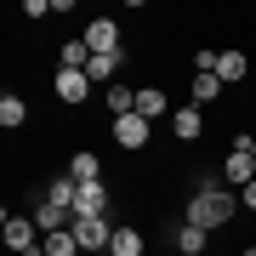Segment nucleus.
Wrapping results in <instances>:
<instances>
[{
	"instance_id": "obj_2",
	"label": "nucleus",
	"mask_w": 256,
	"mask_h": 256,
	"mask_svg": "<svg viewBox=\"0 0 256 256\" xmlns=\"http://www.w3.org/2000/svg\"><path fill=\"white\" fill-rule=\"evenodd\" d=\"M250 142H256V137H245V131H239L234 148H228V165H222V176H228V182H239V188L256 182V154H250Z\"/></svg>"
},
{
	"instance_id": "obj_22",
	"label": "nucleus",
	"mask_w": 256,
	"mask_h": 256,
	"mask_svg": "<svg viewBox=\"0 0 256 256\" xmlns=\"http://www.w3.org/2000/svg\"><path fill=\"white\" fill-rule=\"evenodd\" d=\"M250 154H256V142H250Z\"/></svg>"
},
{
	"instance_id": "obj_3",
	"label": "nucleus",
	"mask_w": 256,
	"mask_h": 256,
	"mask_svg": "<svg viewBox=\"0 0 256 256\" xmlns=\"http://www.w3.org/2000/svg\"><path fill=\"white\" fill-rule=\"evenodd\" d=\"M40 239H46V234L34 228V216H6V245L18 250V256H46Z\"/></svg>"
},
{
	"instance_id": "obj_5",
	"label": "nucleus",
	"mask_w": 256,
	"mask_h": 256,
	"mask_svg": "<svg viewBox=\"0 0 256 256\" xmlns=\"http://www.w3.org/2000/svg\"><path fill=\"white\" fill-rule=\"evenodd\" d=\"M80 40L92 46V57H114V52H120V28H114V18H97Z\"/></svg>"
},
{
	"instance_id": "obj_21",
	"label": "nucleus",
	"mask_w": 256,
	"mask_h": 256,
	"mask_svg": "<svg viewBox=\"0 0 256 256\" xmlns=\"http://www.w3.org/2000/svg\"><path fill=\"white\" fill-rule=\"evenodd\" d=\"M239 256H256V245H245V250H239Z\"/></svg>"
},
{
	"instance_id": "obj_12",
	"label": "nucleus",
	"mask_w": 256,
	"mask_h": 256,
	"mask_svg": "<svg viewBox=\"0 0 256 256\" xmlns=\"http://www.w3.org/2000/svg\"><path fill=\"white\" fill-rule=\"evenodd\" d=\"M68 176H74V182H102L97 154H74V160H68Z\"/></svg>"
},
{
	"instance_id": "obj_15",
	"label": "nucleus",
	"mask_w": 256,
	"mask_h": 256,
	"mask_svg": "<svg viewBox=\"0 0 256 256\" xmlns=\"http://www.w3.org/2000/svg\"><path fill=\"white\" fill-rule=\"evenodd\" d=\"M40 245H46V256H80V239H74L68 228H63V234H46Z\"/></svg>"
},
{
	"instance_id": "obj_14",
	"label": "nucleus",
	"mask_w": 256,
	"mask_h": 256,
	"mask_svg": "<svg viewBox=\"0 0 256 256\" xmlns=\"http://www.w3.org/2000/svg\"><path fill=\"white\" fill-rule=\"evenodd\" d=\"M108 256H142V234H137V228H114Z\"/></svg>"
},
{
	"instance_id": "obj_1",
	"label": "nucleus",
	"mask_w": 256,
	"mask_h": 256,
	"mask_svg": "<svg viewBox=\"0 0 256 256\" xmlns=\"http://www.w3.org/2000/svg\"><path fill=\"white\" fill-rule=\"evenodd\" d=\"M234 210H239V200H234L228 188H216V176H205L200 200H188V222H194V228H205V234H210V228H222V222H228Z\"/></svg>"
},
{
	"instance_id": "obj_18",
	"label": "nucleus",
	"mask_w": 256,
	"mask_h": 256,
	"mask_svg": "<svg viewBox=\"0 0 256 256\" xmlns=\"http://www.w3.org/2000/svg\"><path fill=\"white\" fill-rule=\"evenodd\" d=\"M86 63H92V46H86V40H68V46H63V63H57V68H86Z\"/></svg>"
},
{
	"instance_id": "obj_20",
	"label": "nucleus",
	"mask_w": 256,
	"mask_h": 256,
	"mask_svg": "<svg viewBox=\"0 0 256 256\" xmlns=\"http://www.w3.org/2000/svg\"><path fill=\"white\" fill-rule=\"evenodd\" d=\"M239 205H245V210H256V182H250V188H239Z\"/></svg>"
},
{
	"instance_id": "obj_8",
	"label": "nucleus",
	"mask_w": 256,
	"mask_h": 256,
	"mask_svg": "<svg viewBox=\"0 0 256 256\" xmlns=\"http://www.w3.org/2000/svg\"><path fill=\"white\" fill-rule=\"evenodd\" d=\"M108 210V194L102 182H80V200H74V216H102Z\"/></svg>"
},
{
	"instance_id": "obj_13",
	"label": "nucleus",
	"mask_w": 256,
	"mask_h": 256,
	"mask_svg": "<svg viewBox=\"0 0 256 256\" xmlns=\"http://www.w3.org/2000/svg\"><path fill=\"white\" fill-rule=\"evenodd\" d=\"M23 120H28V102L6 92V97H0V126H6V131H18V126H23Z\"/></svg>"
},
{
	"instance_id": "obj_17",
	"label": "nucleus",
	"mask_w": 256,
	"mask_h": 256,
	"mask_svg": "<svg viewBox=\"0 0 256 256\" xmlns=\"http://www.w3.org/2000/svg\"><path fill=\"white\" fill-rule=\"evenodd\" d=\"M176 250H182V256H200V250H205V228L182 222V234H176Z\"/></svg>"
},
{
	"instance_id": "obj_11",
	"label": "nucleus",
	"mask_w": 256,
	"mask_h": 256,
	"mask_svg": "<svg viewBox=\"0 0 256 256\" xmlns=\"http://www.w3.org/2000/svg\"><path fill=\"white\" fill-rule=\"evenodd\" d=\"M114 74H120V52H114V57H92V63H86V80H92V86H114Z\"/></svg>"
},
{
	"instance_id": "obj_16",
	"label": "nucleus",
	"mask_w": 256,
	"mask_h": 256,
	"mask_svg": "<svg viewBox=\"0 0 256 256\" xmlns=\"http://www.w3.org/2000/svg\"><path fill=\"white\" fill-rule=\"evenodd\" d=\"M137 114H142V120L165 114V92H160V86H142V92H137Z\"/></svg>"
},
{
	"instance_id": "obj_6",
	"label": "nucleus",
	"mask_w": 256,
	"mask_h": 256,
	"mask_svg": "<svg viewBox=\"0 0 256 256\" xmlns=\"http://www.w3.org/2000/svg\"><path fill=\"white\" fill-rule=\"evenodd\" d=\"M114 142H120V148H142V142H148V120H142V114H120V120H114Z\"/></svg>"
},
{
	"instance_id": "obj_9",
	"label": "nucleus",
	"mask_w": 256,
	"mask_h": 256,
	"mask_svg": "<svg viewBox=\"0 0 256 256\" xmlns=\"http://www.w3.org/2000/svg\"><path fill=\"white\" fill-rule=\"evenodd\" d=\"M245 52H216V80L222 86H239V80H245Z\"/></svg>"
},
{
	"instance_id": "obj_10",
	"label": "nucleus",
	"mask_w": 256,
	"mask_h": 256,
	"mask_svg": "<svg viewBox=\"0 0 256 256\" xmlns=\"http://www.w3.org/2000/svg\"><path fill=\"white\" fill-rule=\"evenodd\" d=\"M171 131H176V137H182V142H194V137H200V131H205L200 108H176V114H171Z\"/></svg>"
},
{
	"instance_id": "obj_7",
	"label": "nucleus",
	"mask_w": 256,
	"mask_h": 256,
	"mask_svg": "<svg viewBox=\"0 0 256 256\" xmlns=\"http://www.w3.org/2000/svg\"><path fill=\"white\" fill-rule=\"evenodd\" d=\"M86 92H92L86 68H57V97L63 102H86Z\"/></svg>"
},
{
	"instance_id": "obj_4",
	"label": "nucleus",
	"mask_w": 256,
	"mask_h": 256,
	"mask_svg": "<svg viewBox=\"0 0 256 256\" xmlns=\"http://www.w3.org/2000/svg\"><path fill=\"white\" fill-rule=\"evenodd\" d=\"M68 234L80 239V250H102V256H108V245H114V228H108L102 216H74Z\"/></svg>"
},
{
	"instance_id": "obj_19",
	"label": "nucleus",
	"mask_w": 256,
	"mask_h": 256,
	"mask_svg": "<svg viewBox=\"0 0 256 256\" xmlns=\"http://www.w3.org/2000/svg\"><path fill=\"white\" fill-rule=\"evenodd\" d=\"M216 92H222V80H216V74H194V102H210Z\"/></svg>"
}]
</instances>
